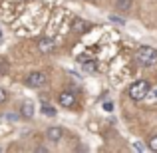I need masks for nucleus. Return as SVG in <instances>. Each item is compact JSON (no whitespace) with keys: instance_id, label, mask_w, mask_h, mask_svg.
Instances as JSON below:
<instances>
[{"instance_id":"1","label":"nucleus","mask_w":157,"mask_h":153,"mask_svg":"<svg viewBox=\"0 0 157 153\" xmlns=\"http://www.w3.org/2000/svg\"><path fill=\"white\" fill-rule=\"evenodd\" d=\"M135 62L143 68H151V66L157 64V50L151 46H143L135 52Z\"/></svg>"},{"instance_id":"2","label":"nucleus","mask_w":157,"mask_h":153,"mask_svg":"<svg viewBox=\"0 0 157 153\" xmlns=\"http://www.w3.org/2000/svg\"><path fill=\"white\" fill-rule=\"evenodd\" d=\"M149 92H151L149 82H147V80H137V82H133V84L129 86V90H127V96H129L133 101H141L143 98L149 96Z\"/></svg>"},{"instance_id":"3","label":"nucleus","mask_w":157,"mask_h":153,"mask_svg":"<svg viewBox=\"0 0 157 153\" xmlns=\"http://www.w3.org/2000/svg\"><path fill=\"white\" fill-rule=\"evenodd\" d=\"M46 82H48V76L44 72H32L30 76L26 78L28 88H42V86H46Z\"/></svg>"},{"instance_id":"4","label":"nucleus","mask_w":157,"mask_h":153,"mask_svg":"<svg viewBox=\"0 0 157 153\" xmlns=\"http://www.w3.org/2000/svg\"><path fill=\"white\" fill-rule=\"evenodd\" d=\"M46 135H48V141H54V143H58L62 137H64V129H62L60 125H52V127H48Z\"/></svg>"},{"instance_id":"5","label":"nucleus","mask_w":157,"mask_h":153,"mask_svg":"<svg viewBox=\"0 0 157 153\" xmlns=\"http://www.w3.org/2000/svg\"><path fill=\"white\" fill-rule=\"evenodd\" d=\"M58 101L64 107H76V96H74L72 92H62L60 96H58Z\"/></svg>"},{"instance_id":"6","label":"nucleus","mask_w":157,"mask_h":153,"mask_svg":"<svg viewBox=\"0 0 157 153\" xmlns=\"http://www.w3.org/2000/svg\"><path fill=\"white\" fill-rule=\"evenodd\" d=\"M38 50L42 54H52L54 50H56V46H54V42L50 38H40L38 40Z\"/></svg>"},{"instance_id":"7","label":"nucleus","mask_w":157,"mask_h":153,"mask_svg":"<svg viewBox=\"0 0 157 153\" xmlns=\"http://www.w3.org/2000/svg\"><path fill=\"white\" fill-rule=\"evenodd\" d=\"M20 109H22V111H20V115H22V117H26V119H32V115H34L36 107H34V103H32V101H24Z\"/></svg>"},{"instance_id":"8","label":"nucleus","mask_w":157,"mask_h":153,"mask_svg":"<svg viewBox=\"0 0 157 153\" xmlns=\"http://www.w3.org/2000/svg\"><path fill=\"white\" fill-rule=\"evenodd\" d=\"M88 26H90V24L86 22V20H82V18H76V20L72 22V32H84Z\"/></svg>"},{"instance_id":"9","label":"nucleus","mask_w":157,"mask_h":153,"mask_svg":"<svg viewBox=\"0 0 157 153\" xmlns=\"http://www.w3.org/2000/svg\"><path fill=\"white\" fill-rule=\"evenodd\" d=\"M115 8L119 12H127L131 8V0H115Z\"/></svg>"},{"instance_id":"10","label":"nucleus","mask_w":157,"mask_h":153,"mask_svg":"<svg viewBox=\"0 0 157 153\" xmlns=\"http://www.w3.org/2000/svg\"><path fill=\"white\" fill-rule=\"evenodd\" d=\"M42 113L48 115V117H54V115H56V109H54L52 105H48V103H44L42 105Z\"/></svg>"},{"instance_id":"11","label":"nucleus","mask_w":157,"mask_h":153,"mask_svg":"<svg viewBox=\"0 0 157 153\" xmlns=\"http://www.w3.org/2000/svg\"><path fill=\"white\" fill-rule=\"evenodd\" d=\"M84 70L86 72H96V64H94V62H84Z\"/></svg>"},{"instance_id":"12","label":"nucleus","mask_w":157,"mask_h":153,"mask_svg":"<svg viewBox=\"0 0 157 153\" xmlns=\"http://www.w3.org/2000/svg\"><path fill=\"white\" fill-rule=\"evenodd\" d=\"M149 149L157 153V135H155V137H151V139H149Z\"/></svg>"},{"instance_id":"13","label":"nucleus","mask_w":157,"mask_h":153,"mask_svg":"<svg viewBox=\"0 0 157 153\" xmlns=\"http://www.w3.org/2000/svg\"><path fill=\"white\" fill-rule=\"evenodd\" d=\"M6 100H8V94H6V90H2V88H0V103H4Z\"/></svg>"},{"instance_id":"14","label":"nucleus","mask_w":157,"mask_h":153,"mask_svg":"<svg viewBox=\"0 0 157 153\" xmlns=\"http://www.w3.org/2000/svg\"><path fill=\"white\" fill-rule=\"evenodd\" d=\"M111 109H113V103H111V101H105L104 103V111H111Z\"/></svg>"},{"instance_id":"15","label":"nucleus","mask_w":157,"mask_h":153,"mask_svg":"<svg viewBox=\"0 0 157 153\" xmlns=\"http://www.w3.org/2000/svg\"><path fill=\"white\" fill-rule=\"evenodd\" d=\"M109 20L115 24H123V18H117V16H109Z\"/></svg>"},{"instance_id":"16","label":"nucleus","mask_w":157,"mask_h":153,"mask_svg":"<svg viewBox=\"0 0 157 153\" xmlns=\"http://www.w3.org/2000/svg\"><path fill=\"white\" fill-rule=\"evenodd\" d=\"M133 149H135V151H143V145H141L139 141H135V143H133Z\"/></svg>"},{"instance_id":"17","label":"nucleus","mask_w":157,"mask_h":153,"mask_svg":"<svg viewBox=\"0 0 157 153\" xmlns=\"http://www.w3.org/2000/svg\"><path fill=\"white\" fill-rule=\"evenodd\" d=\"M0 72L6 74V72H8V64H2V66H0Z\"/></svg>"},{"instance_id":"18","label":"nucleus","mask_w":157,"mask_h":153,"mask_svg":"<svg viewBox=\"0 0 157 153\" xmlns=\"http://www.w3.org/2000/svg\"><path fill=\"white\" fill-rule=\"evenodd\" d=\"M0 36H2V32H0Z\"/></svg>"}]
</instances>
